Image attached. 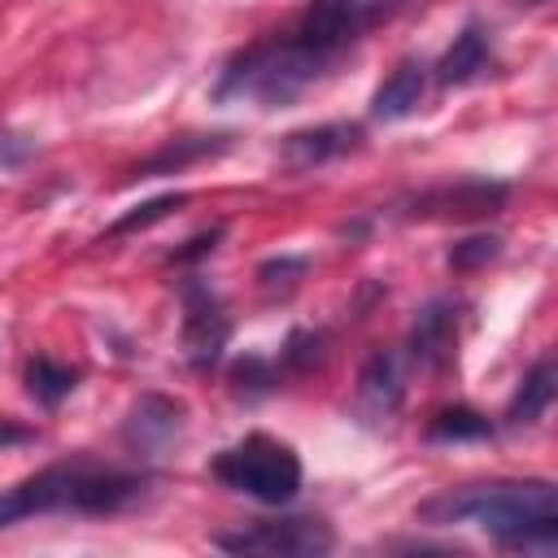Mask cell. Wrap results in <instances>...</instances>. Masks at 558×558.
<instances>
[{
	"label": "cell",
	"instance_id": "cell-16",
	"mask_svg": "<svg viewBox=\"0 0 558 558\" xmlns=\"http://www.w3.org/2000/svg\"><path fill=\"white\" fill-rule=\"evenodd\" d=\"M497 423L488 414H480L475 405H445L427 418L423 436L432 445H466V440H493Z\"/></svg>",
	"mask_w": 558,
	"mask_h": 558
},
{
	"label": "cell",
	"instance_id": "cell-17",
	"mask_svg": "<svg viewBox=\"0 0 558 558\" xmlns=\"http://www.w3.org/2000/svg\"><path fill=\"white\" fill-rule=\"evenodd\" d=\"M22 379H26V392H31L44 410H57V405L78 388V371L65 366V362H57V357H48V353H35V357L26 362V371H22Z\"/></svg>",
	"mask_w": 558,
	"mask_h": 558
},
{
	"label": "cell",
	"instance_id": "cell-8",
	"mask_svg": "<svg viewBox=\"0 0 558 558\" xmlns=\"http://www.w3.org/2000/svg\"><path fill=\"white\" fill-rule=\"evenodd\" d=\"M405 349L418 371H449L458 357V301L449 296L427 301L410 323Z\"/></svg>",
	"mask_w": 558,
	"mask_h": 558
},
{
	"label": "cell",
	"instance_id": "cell-19",
	"mask_svg": "<svg viewBox=\"0 0 558 558\" xmlns=\"http://www.w3.org/2000/svg\"><path fill=\"white\" fill-rule=\"evenodd\" d=\"M323 357H327V349H323V336L318 331H292L283 340L275 366H279V375H310V371L323 366Z\"/></svg>",
	"mask_w": 558,
	"mask_h": 558
},
{
	"label": "cell",
	"instance_id": "cell-14",
	"mask_svg": "<svg viewBox=\"0 0 558 558\" xmlns=\"http://www.w3.org/2000/svg\"><path fill=\"white\" fill-rule=\"evenodd\" d=\"M227 148H231V135H179V140L161 144L153 157H144L131 174H135V179L179 174V170H187V166H196V161H205V157H218V153H227Z\"/></svg>",
	"mask_w": 558,
	"mask_h": 558
},
{
	"label": "cell",
	"instance_id": "cell-1",
	"mask_svg": "<svg viewBox=\"0 0 558 558\" xmlns=\"http://www.w3.org/2000/svg\"><path fill=\"white\" fill-rule=\"evenodd\" d=\"M427 527L480 523L501 549H536L549 554L558 545V493L549 480H493L440 488L414 510Z\"/></svg>",
	"mask_w": 558,
	"mask_h": 558
},
{
	"label": "cell",
	"instance_id": "cell-25",
	"mask_svg": "<svg viewBox=\"0 0 558 558\" xmlns=\"http://www.w3.org/2000/svg\"><path fill=\"white\" fill-rule=\"evenodd\" d=\"M519 4H549V0H519Z\"/></svg>",
	"mask_w": 558,
	"mask_h": 558
},
{
	"label": "cell",
	"instance_id": "cell-23",
	"mask_svg": "<svg viewBox=\"0 0 558 558\" xmlns=\"http://www.w3.org/2000/svg\"><path fill=\"white\" fill-rule=\"evenodd\" d=\"M218 240H222V227H209V231H201V235H192L183 248H174L170 253V262L174 266H187V262H201V257H209L214 248H218Z\"/></svg>",
	"mask_w": 558,
	"mask_h": 558
},
{
	"label": "cell",
	"instance_id": "cell-9",
	"mask_svg": "<svg viewBox=\"0 0 558 558\" xmlns=\"http://www.w3.org/2000/svg\"><path fill=\"white\" fill-rule=\"evenodd\" d=\"M362 126L357 122H323V126H305V131H292L283 135L279 144V166L292 170V174H305V170H318L344 153H357L362 148Z\"/></svg>",
	"mask_w": 558,
	"mask_h": 558
},
{
	"label": "cell",
	"instance_id": "cell-5",
	"mask_svg": "<svg viewBox=\"0 0 558 558\" xmlns=\"http://www.w3.org/2000/svg\"><path fill=\"white\" fill-rule=\"evenodd\" d=\"M227 554H262V558H323L336 549V532L318 514H279L253 519L209 536Z\"/></svg>",
	"mask_w": 558,
	"mask_h": 558
},
{
	"label": "cell",
	"instance_id": "cell-7",
	"mask_svg": "<svg viewBox=\"0 0 558 558\" xmlns=\"http://www.w3.org/2000/svg\"><path fill=\"white\" fill-rule=\"evenodd\" d=\"M510 187L488 179H458L432 192H418L405 209V218H488L506 205Z\"/></svg>",
	"mask_w": 558,
	"mask_h": 558
},
{
	"label": "cell",
	"instance_id": "cell-18",
	"mask_svg": "<svg viewBox=\"0 0 558 558\" xmlns=\"http://www.w3.org/2000/svg\"><path fill=\"white\" fill-rule=\"evenodd\" d=\"M279 366L270 362V357H262V353H244V357H235L231 362V388L240 392V397H262V392H275L279 388Z\"/></svg>",
	"mask_w": 558,
	"mask_h": 558
},
{
	"label": "cell",
	"instance_id": "cell-22",
	"mask_svg": "<svg viewBox=\"0 0 558 558\" xmlns=\"http://www.w3.org/2000/svg\"><path fill=\"white\" fill-rule=\"evenodd\" d=\"M501 253V240L497 235H466L449 248V266L453 270H475V266H488L493 257Z\"/></svg>",
	"mask_w": 558,
	"mask_h": 558
},
{
	"label": "cell",
	"instance_id": "cell-2",
	"mask_svg": "<svg viewBox=\"0 0 558 558\" xmlns=\"http://www.w3.org/2000/svg\"><path fill=\"white\" fill-rule=\"evenodd\" d=\"M336 65H340L336 52H327L301 26H288L279 35H266V39L240 48L222 65V74H218L209 96H214V105L283 109V105H296L327 74H336Z\"/></svg>",
	"mask_w": 558,
	"mask_h": 558
},
{
	"label": "cell",
	"instance_id": "cell-20",
	"mask_svg": "<svg viewBox=\"0 0 558 558\" xmlns=\"http://www.w3.org/2000/svg\"><path fill=\"white\" fill-rule=\"evenodd\" d=\"M305 270H310V262H305V257L279 253V257H270V262H262V266H257V283H262V292L275 301V296H288V292L305 279Z\"/></svg>",
	"mask_w": 558,
	"mask_h": 558
},
{
	"label": "cell",
	"instance_id": "cell-24",
	"mask_svg": "<svg viewBox=\"0 0 558 558\" xmlns=\"http://www.w3.org/2000/svg\"><path fill=\"white\" fill-rule=\"evenodd\" d=\"M22 440H31V432H26V427H13V423H0V449H4V445H22Z\"/></svg>",
	"mask_w": 558,
	"mask_h": 558
},
{
	"label": "cell",
	"instance_id": "cell-4",
	"mask_svg": "<svg viewBox=\"0 0 558 558\" xmlns=\"http://www.w3.org/2000/svg\"><path fill=\"white\" fill-rule=\"evenodd\" d=\"M209 475L231 488V493H244L262 506H288L296 493H301V458L288 440H275L266 432H248L244 440L227 445L222 453H214L209 462Z\"/></svg>",
	"mask_w": 558,
	"mask_h": 558
},
{
	"label": "cell",
	"instance_id": "cell-6",
	"mask_svg": "<svg viewBox=\"0 0 558 558\" xmlns=\"http://www.w3.org/2000/svg\"><path fill=\"white\" fill-rule=\"evenodd\" d=\"M179 296H183V357L192 362V371H214L231 340V318L218 292L196 275L183 279Z\"/></svg>",
	"mask_w": 558,
	"mask_h": 558
},
{
	"label": "cell",
	"instance_id": "cell-3",
	"mask_svg": "<svg viewBox=\"0 0 558 558\" xmlns=\"http://www.w3.org/2000/svg\"><path fill=\"white\" fill-rule=\"evenodd\" d=\"M144 497H148L144 475L100 466L92 458H70V462H52V466L17 480L13 488H4L0 493V527L39 519V514H83V519L122 514V510L140 506Z\"/></svg>",
	"mask_w": 558,
	"mask_h": 558
},
{
	"label": "cell",
	"instance_id": "cell-10",
	"mask_svg": "<svg viewBox=\"0 0 558 558\" xmlns=\"http://www.w3.org/2000/svg\"><path fill=\"white\" fill-rule=\"evenodd\" d=\"M179 432H183V405L161 392H144L122 418V445L135 458H157L170 440H179Z\"/></svg>",
	"mask_w": 558,
	"mask_h": 558
},
{
	"label": "cell",
	"instance_id": "cell-13",
	"mask_svg": "<svg viewBox=\"0 0 558 558\" xmlns=\"http://www.w3.org/2000/svg\"><path fill=\"white\" fill-rule=\"evenodd\" d=\"M493 65V44H488V31L480 22H466L453 44L445 48V57L436 61V83L440 87H462V83H475L484 70Z\"/></svg>",
	"mask_w": 558,
	"mask_h": 558
},
{
	"label": "cell",
	"instance_id": "cell-11",
	"mask_svg": "<svg viewBox=\"0 0 558 558\" xmlns=\"http://www.w3.org/2000/svg\"><path fill=\"white\" fill-rule=\"evenodd\" d=\"M405 401V371H401V357L379 349L371 353V362L362 366L357 375V392H353V410L366 418V423H384L401 410Z\"/></svg>",
	"mask_w": 558,
	"mask_h": 558
},
{
	"label": "cell",
	"instance_id": "cell-15",
	"mask_svg": "<svg viewBox=\"0 0 558 558\" xmlns=\"http://www.w3.org/2000/svg\"><path fill=\"white\" fill-rule=\"evenodd\" d=\"M554 392H558V371H554V357H541L514 388V397L506 401V427H532L545 418V410L554 405Z\"/></svg>",
	"mask_w": 558,
	"mask_h": 558
},
{
	"label": "cell",
	"instance_id": "cell-12",
	"mask_svg": "<svg viewBox=\"0 0 558 558\" xmlns=\"http://www.w3.org/2000/svg\"><path fill=\"white\" fill-rule=\"evenodd\" d=\"M427 96V65L418 57H405L388 70V78L371 96V118L375 122H401L410 118Z\"/></svg>",
	"mask_w": 558,
	"mask_h": 558
},
{
	"label": "cell",
	"instance_id": "cell-21",
	"mask_svg": "<svg viewBox=\"0 0 558 558\" xmlns=\"http://www.w3.org/2000/svg\"><path fill=\"white\" fill-rule=\"evenodd\" d=\"M179 205H187V192H166V196H153V201H144V205H135L131 214H122L113 227H109V235H126V231H144V227H153V222H161V218H170Z\"/></svg>",
	"mask_w": 558,
	"mask_h": 558
}]
</instances>
